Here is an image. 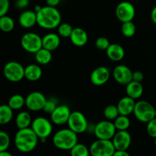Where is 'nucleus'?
Here are the masks:
<instances>
[{
    "mask_svg": "<svg viewBox=\"0 0 156 156\" xmlns=\"http://www.w3.org/2000/svg\"><path fill=\"white\" fill-rule=\"evenodd\" d=\"M39 137L34 132L31 127L19 129L14 140L16 149L23 153L32 152L38 144Z\"/></svg>",
    "mask_w": 156,
    "mask_h": 156,
    "instance_id": "obj_1",
    "label": "nucleus"
},
{
    "mask_svg": "<svg viewBox=\"0 0 156 156\" xmlns=\"http://www.w3.org/2000/svg\"><path fill=\"white\" fill-rule=\"evenodd\" d=\"M61 14L56 7L44 6L37 12V24L42 28L49 30L56 28L61 24Z\"/></svg>",
    "mask_w": 156,
    "mask_h": 156,
    "instance_id": "obj_2",
    "label": "nucleus"
},
{
    "mask_svg": "<svg viewBox=\"0 0 156 156\" xmlns=\"http://www.w3.org/2000/svg\"><path fill=\"white\" fill-rule=\"evenodd\" d=\"M78 134L71 129H62L58 130L53 137V143L61 150H71L78 143Z\"/></svg>",
    "mask_w": 156,
    "mask_h": 156,
    "instance_id": "obj_3",
    "label": "nucleus"
},
{
    "mask_svg": "<svg viewBox=\"0 0 156 156\" xmlns=\"http://www.w3.org/2000/svg\"><path fill=\"white\" fill-rule=\"evenodd\" d=\"M155 110L153 105L146 101L136 102L133 114L136 118L143 123H148L155 118Z\"/></svg>",
    "mask_w": 156,
    "mask_h": 156,
    "instance_id": "obj_4",
    "label": "nucleus"
},
{
    "mask_svg": "<svg viewBox=\"0 0 156 156\" xmlns=\"http://www.w3.org/2000/svg\"><path fill=\"white\" fill-rule=\"evenodd\" d=\"M90 154L93 156H114L116 149L111 140L98 139L90 146Z\"/></svg>",
    "mask_w": 156,
    "mask_h": 156,
    "instance_id": "obj_5",
    "label": "nucleus"
},
{
    "mask_svg": "<svg viewBox=\"0 0 156 156\" xmlns=\"http://www.w3.org/2000/svg\"><path fill=\"white\" fill-rule=\"evenodd\" d=\"M21 45L25 51L36 53L43 47V40L37 34L29 32L21 37Z\"/></svg>",
    "mask_w": 156,
    "mask_h": 156,
    "instance_id": "obj_6",
    "label": "nucleus"
},
{
    "mask_svg": "<svg viewBox=\"0 0 156 156\" xmlns=\"http://www.w3.org/2000/svg\"><path fill=\"white\" fill-rule=\"evenodd\" d=\"M24 69L21 63L11 61L5 65L3 73L6 79L12 82H18L24 78Z\"/></svg>",
    "mask_w": 156,
    "mask_h": 156,
    "instance_id": "obj_7",
    "label": "nucleus"
},
{
    "mask_svg": "<svg viewBox=\"0 0 156 156\" xmlns=\"http://www.w3.org/2000/svg\"><path fill=\"white\" fill-rule=\"evenodd\" d=\"M34 132L37 134L39 139H47L53 132V126L51 122L43 117H36L33 120L30 126Z\"/></svg>",
    "mask_w": 156,
    "mask_h": 156,
    "instance_id": "obj_8",
    "label": "nucleus"
},
{
    "mask_svg": "<svg viewBox=\"0 0 156 156\" xmlns=\"http://www.w3.org/2000/svg\"><path fill=\"white\" fill-rule=\"evenodd\" d=\"M117 132L115 125L111 120H103L94 126V133L98 139L112 140Z\"/></svg>",
    "mask_w": 156,
    "mask_h": 156,
    "instance_id": "obj_9",
    "label": "nucleus"
},
{
    "mask_svg": "<svg viewBox=\"0 0 156 156\" xmlns=\"http://www.w3.org/2000/svg\"><path fill=\"white\" fill-rule=\"evenodd\" d=\"M67 124L69 129L77 134L83 133L88 129V127L86 117L82 112L79 111H73L71 113Z\"/></svg>",
    "mask_w": 156,
    "mask_h": 156,
    "instance_id": "obj_10",
    "label": "nucleus"
},
{
    "mask_svg": "<svg viewBox=\"0 0 156 156\" xmlns=\"http://www.w3.org/2000/svg\"><path fill=\"white\" fill-rule=\"evenodd\" d=\"M135 7L129 2H121L116 8V16L121 22L133 21L135 17Z\"/></svg>",
    "mask_w": 156,
    "mask_h": 156,
    "instance_id": "obj_11",
    "label": "nucleus"
},
{
    "mask_svg": "<svg viewBox=\"0 0 156 156\" xmlns=\"http://www.w3.org/2000/svg\"><path fill=\"white\" fill-rule=\"evenodd\" d=\"M47 100L44 94L41 92L33 91L26 97L25 106L31 111H39L44 109Z\"/></svg>",
    "mask_w": 156,
    "mask_h": 156,
    "instance_id": "obj_12",
    "label": "nucleus"
},
{
    "mask_svg": "<svg viewBox=\"0 0 156 156\" xmlns=\"http://www.w3.org/2000/svg\"><path fill=\"white\" fill-rule=\"evenodd\" d=\"M71 113L67 105H57L56 109L50 114V120L56 125H63L67 123Z\"/></svg>",
    "mask_w": 156,
    "mask_h": 156,
    "instance_id": "obj_13",
    "label": "nucleus"
},
{
    "mask_svg": "<svg viewBox=\"0 0 156 156\" xmlns=\"http://www.w3.org/2000/svg\"><path fill=\"white\" fill-rule=\"evenodd\" d=\"M113 77L117 83L126 85L133 80V72L126 66L119 65L114 69Z\"/></svg>",
    "mask_w": 156,
    "mask_h": 156,
    "instance_id": "obj_14",
    "label": "nucleus"
},
{
    "mask_svg": "<svg viewBox=\"0 0 156 156\" xmlns=\"http://www.w3.org/2000/svg\"><path fill=\"white\" fill-rule=\"evenodd\" d=\"M111 140L116 150H127L131 144V136L127 130H117Z\"/></svg>",
    "mask_w": 156,
    "mask_h": 156,
    "instance_id": "obj_15",
    "label": "nucleus"
},
{
    "mask_svg": "<svg viewBox=\"0 0 156 156\" xmlns=\"http://www.w3.org/2000/svg\"><path fill=\"white\" fill-rule=\"evenodd\" d=\"M109 69L105 66H99L94 69L90 76V80L93 85L96 86H101L107 83L110 79Z\"/></svg>",
    "mask_w": 156,
    "mask_h": 156,
    "instance_id": "obj_16",
    "label": "nucleus"
},
{
    "mask_svg": "<svg viewBox=\"0 0 156 156\" xmlns=\"http://www.w3.org/2000/svg\"><path fill=\"white\" fill-rule=\"evenodd\" d=\"M135 105V99L132 98L129 96H126L120 99L117 106L118 108L120 114L129 116L131 114H133Z\"/></svg>",
    "mask_w": 156,
    "mask_h": 156,
    "instance_id": "obj_17",
    "label": "nucleus"
},
{
    "mask_svg": "<svg viewBox=\"0 0 156 156\" xmlns=\"http://www.w3.org/2000/svg\"><path fill=\"white\" fill-rule=\"evenodd\" d=\"M70 41L76 47H83L87 44L88 40V34L81 27L73 28L72 34L70 36Z\"/></svg>",
    "mask_w": 156,
    "mask_h": 156,
    "instance_id": "obj_18",
    "label": "nucleus"
},
{
    "mask_svg": "<svg viewBox=\"0 0 156 156\" xmlns=\"http://www.w3.org/2000/svg\"><path fill=\"white\" fill-rule=\"evenodd\" d=\"M19 24L24 28H30L37 24V12L35 11L26 10L20 15Z\"/></svg>",
    "mask_w": 156,
    "mask_h": 156,
    "instance_id": "obj_19",
    "label": "nucleus"
},
{
    "mask_svg": "<svg viewBox=\"0 0 156 156\" xmlns=\"http://www.w3.org/2000/svg\"><path fill=\"white\" fill-rule=\"evenodd\" d=\"M106 54L111 60L119 62L124 57L125 51L123 47L120 44H111L106 50Z\"/></svg>",
    "mask_w": 156,
    "mask_h": 156,
    "instance_id": "obj_20",
    "label": "nucleus"
},
{
    "mask_svg": "<svg viewBox=\"0 0 156 156\" xmlns=\"http://www.w3.org/2000/svg\"><path fill=\"white\" fill-rule=\"evenodd\" d=\"M59 37L60 36L59 34H56L55 33H49L46 34L42 38L43 47L50 50V51L56 50L60 44Z\"/></svg>",
    "mask_w": 156,
    "mask_h": 156,
    "instance_id": "obj_21",
    "label": "nucleus"
},
{
    "mask_svg": "<svg viewBox=\"0 0 156 156\" xmlns=\"http://www.w3.org/2000/svg\"><path fill=\"white\" fill-rule=\"evenodd\" d=\"M126 93L127 96L133 99H138L143 93V87L141 82L132 80L126 85Z\"/></svg>",
    "mask_w": 156,
    "mask_h": 156,
    "instance_id": "obj_22",
    "label": "nucleus"
},
{
    "mask_svg": "<svg viewBox=\"0 0 156 156\" xmlns=\"http://www.w3.org/2000/svg\"><path fill=\"white\" fill-rule=\"evenodd\" d=\"M43 74L41 67L36 64H30L24 69V77L30 82L39 80Z\"/></svg>",
    "mask_w": 156,
    "mask_h": 156,
    "instance_id": "obj_23",
    "label": "nucleus"
},
{
    "mask_svg": "<svg viewBox=\"0 0 156 156\" xmlns=\"http://www.w3.org/2000/svg\"><path fill=\"white\" fill-rule=\"evenodd\" d=\"M32 118L30 114L27 111H21L17 115L15 118V124L18 129H24L30 127L32 123Z\"/></svg>",
    "mask_w": 156,
    "mask_h": 156,
    "instance_id": "obj_24",
    "label": "nucleus"
},
{
    "mask_svg": "<svg viewBox=\"0 0 156 156\" xmlns=\"http://www.w3.org/2000/svg\"><path fill=\"white\" fill-rule=\"evenodd\" d=\"M52 51L42 47L35 53V59L37 63L41 65H47L52 59Z\"/></svg>",
    "mask_w": 156,
    "mask_h": 156,
    "instance_id": "obj_25",
    "label": "nucleus"
},
{
    "mask_svg": "<svg viewBox=\"0 0 156 156\" xmlns=\"http://www.w3.org/2000/svg\"><path fill=\"white\" fill-rule=\"evenodd\" d=\"M13 111L9 105H2L0 106V124H7L12 120Z\"/></svg>",
    "mask_w": 156,
    "mask_h": 156,
    "instance_id": "obj_26",
    "label": "nucleus"
},
{
    "mask_svg": "<svg viewBox=\"0 0 156 156\" xmlns=\"http://www.w3.org/2000/svg\"><path fill=\"white\" fill-rule=\"evenodd\" d=\"M8 105L14 111L20 110L25 105V98L21 94H14L9 98Z\"/></svg>",
    "mask_w": 156,
    "mask_h": 156,
    "instance_id": "obj_27",
    "label": "nucleus"
},
{
    "mask_svg": "<svg viewBox=\"0 0 156 156\" xmlns=\"http://www.w3.org/2000/svg\"><path fill=\"white\" fill-rule=\"evenodd\" d=\"M114 123L117 130H127L130 126V120L128 116L120 115L114 120Z\"/></svg>",
    "mask_w": 156,
    "mask_h": 156,
    "instance_id": "obj_28",
    "label": "nucleus"
},
{
    "mask_svg": "<svg viewBox=\"0 0 156 156\" xmlns=\"http://www.w3.org/2000/svg\"><path fill=\"white\" fill-rule=\"evenodd\" d=\"M15 27V21L11 17L4 15L0 17V28L4 32H10Z\"/></svg>",
    "mask_w": 156,
    "mask_h": 156,
    "instance_id": "obj_29",
    "label": "nucleus"
},
{
    "mask_svg": "<svg viewBox=\"0 0 156 156\" xmlns=\"http://www.w3.org/2000/svg\"><path fill=\"white\" fill-rule=\"evenodd\" d=\"M70 154L73 156H88L90 149L82 143H76L70 150Z\"/></svg>",
    "mask_w": 156,
    "mask_h": 156,
    "instance_id": "obj_30",
    "label": "nucleus"
},
{
    "mask_svg": "<svg viewBox=\"0 0 156 156\" xmlns=\"http://www.w3.org/2000/svg\"><path fill=\"white\" fill-rule=\"evenodd\" d=\"M120 115V112L117 106L115 105H108L104 110V116L108 120H114Z\"/></svg>",
    "mask_w": 156,
    "mask_h": 156,
    "instance_id": "obj_31",
    "label": "nucleus"
},
{
    "mask_svg": "<svg viewBox=\"0 0 156 156\" xmlns=\"http://www.w3.org/2000/svg\"><path fill=\"white\" fill-rule=\"evenodd\" d=\"M121 31L126 37H131L134 36L136 33V25L132 21L123 22L121 26Z\"/></svg>",
    "mask_w": 156,
    "mask_h": 156,
    "instance_id": "obj_32",
    "label": "nucleus"
},
{
    "mask_svg": "<svg viewBox=\"0 0 156 156\" xmlns=\"http://www.w3.org/2000/svg\"><path fill=\"white\" fill-rule=\"evenodd\" d=\"M73 27L68 23H61L58 26V34L62 37H70Z\"/></svg>",
    "mask_w": 156,
    "mask_h": 156,
    "instance_id": "obj_33",
    "label": "nucleus"
},
{
    "mask_svg": "<svg viewBox=\"0 0 156 156\" xmlns=\"http://www.w3.org/2000/svg\"><path fill=\"white\" fill-rule=\"evenodd\" d=\"M10 145V137L7 133L0 132V152L7 150Z\"/></svg>",
    "mask_w": 156,
    "mask_h": 156,
    "instance_id": "obj_34",
    "label": "nucleus"
},
{
    "mask_svg": "<svg viewBox=\"0 0 156 156\" xmlns=\"http://www.w3.org/2000/svg\"><path fill=\"white\" fill-rule=\"evenodd\" d=\"M110 44L109 40L105 37H100L95 41V47L101 50H106Z\"/></svg>",
    "mask_w": 156,
    "mask_h": 156,
    "instance_id": "obj_35",
    "label": "nucleus"
},
{
    "mask_svg": "<svg viewBox=\"0 0 156 156\" xmlns=\"http://www.w3.org/2000/svg\"><path fill=\"white\" fill-rule=\"evenodd\" d=\"M146 130L148 134L152 138L156 137V117L151 120L147 123L146 126Z\"/></svg>",
    "mask_w": 156,
    "mask_h": 156,
    "instance_id": "obj_36",
    "label": "nucleus"
},
{
    "mask_svg": "<svg viewBox=\"0 0 156 156\" xmlns=\"http://www.w3.org/2000/svg\"><path fill=\"white\" fill-rule=\"evenodd\" d=\"M56 107H57V105H56V103L55 102V101L50 99V100H47L43 111L45 113H47V114H50L53 113V111H54L55 109H56Z\"/></svg>",
    "mask_w": 156,
    "mask_h": 156,
    "instance_id": "obj_37",
    "label": "nucleus"
},
{
    "mask_svg": "<svg viewBox=\"0 0 156 156\" xmlns=\"http://www.w3.org/2000/svg\"><path fill=\"white\" fill-rule=\"evenodd\" d=\"M9 6V0H0V17L4 16L8 13Z\"/></svg>",
    "mask_w": 156,
    "mask_h": 156,
    "instance_id": "obj_38",
    "label": "nucleus"
},
{
    "mask_svg": "<svg viewBox=\"0 0 156 156\" xmlns=\"http://www.w3.org/2000/svg\"><path fill=\"white\" fill-rule=\"evenodd\" d=\"M144 79V75L142 72L136 71L133 73V80L136 82H141Z\"/></svg>",
    "mask_w": 156,
    "mask_h": 156,
    "instance_id": "obj_39",
    "label": "nucleus"
},
{
    "mask_svg": "<svg viewBox=\"0 0 156 156\" xmlns=\"http://www.w3.org/2000/svg\"><path fill=\"white\" fill-rule=\"evenodd\" d=\"M28 0H17L15 5L18 9H24L28 5Z\"/></svg>",
    "mask_w": 156,
    "mask_h": 156,
    "instance_id": "obj_40",
    "label": "nucleus"
},
{
    "mask_svg": "<svg viewBox=\"0 0 156 156\" xmlns=\"http://www.w3.org/2000/svg\"><path fill=\"white\" fill-rule=\"evenodd\" d=\"M61 0H46L47 5L53 6V7H56L60 3Z\"/></svg>",
    "mask_w": 156,
    "mask_h": 156,
    "instance_id": "obj_41",
    "label": "nucleus"
},
{
    "mask_svg": "<svg viewBox=\"0 0 156 156\" xmlns=\"http://www.w3.org/2000/svg\"><path fill=\"white\" fill-rule=\"evenodd\" d=\"M129 154L126 150H116L114 156H129Z\"/></svg>",
    "mask_w": 156,
    "mask_h": 156,
    "instance_id": "obj_42",
    "label": "nucleus"
},
{
    "mask_svg": "<svg viewBox=\"0 0 156 156\" xmlns=\"http://www.w3.org/2000/svg\"><path fill=\"white\" fill-rule=\"evenodd\" d=\"M151 18L154 24H156V6L152 9V12H151Z\"/></svg>",
    "mask_w": 156,
    "mask_h": 156,
    "instance_id": "obj_43",
    "label": "nucleus"
},
{
    "mask_svg": "<svg viewBox=\"0 0 156 156\" xmlns=\"http://www.w3.org/2000/svg\"><path fill=\"white\" fill-rule=\"evenodd\" d=\"M0 156H12V155L9 153V152H8L7 150H5L0 152Z\"/></svg>",
    "mask_w": 156,
    "mask_h": 156,
    "instance_id": "obj_44",
    "label": "nucleus"
},
{
    "mask_svg": "<svg viewBox=\"0 0 156 156\" xmlns=\"http://www.w3.org/2000/svg\"><path fill=\"white\" fill-rule=\"evenodd\" d=\"M41 8H42V6H41V5H37V6H35V8H34V11L36 12H37L38 11H40L41 10Z\"/></svg>",
    "mask_w": 156,
    "mask_h": 156,
    "instance_id": "obj_45",
    "label": "nucleus"
},
{
    "mask_svg": "<svg viewBox=\"0 0 156 156\" xmlns=\"http://www.w3.org/2000/svg\"><path fill=\"white\" fill-rule=\"evenodd\" d=\"M155 146H156V137L155 138Z\"/></svg>",
    "mask_w": 156,
    "mask_h": 156,
    "instance_id": "obj_46",
    "label": "nucleus"
},
{
    "mask_svg": "<svg viewBox=\"0 0 156 156\" xmlns=\"http://www.w3.org/2000/svg\"><path fill=\"white\" fill-rule=\"evenodd\" d=\"M155 117H156V109L155 110Z\"/></svg>",
    "mask_w": 156,
    "mask_h": 156,
    "instance_id": "obj_47",
    "label": "nucleus"
},
{
    "mask_svg": "<svg viewBox=\"0 0 156 156\" xmlns=\"http://www.w3.org/2000/svg\"><path fill=\"white\" fill-rule=\"evenodd\" d=\"M28 1H30V0H28Z\"/></svg>",
    "mask_w": 156,
    "mask_h": 156,
    "instance_id": "obj_48",
    "label": "nucleus"
}]
</instances>
